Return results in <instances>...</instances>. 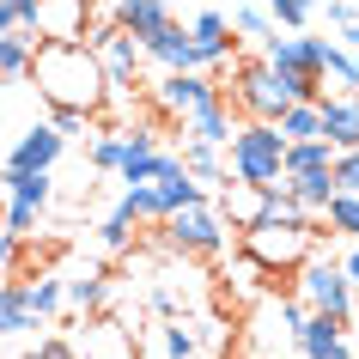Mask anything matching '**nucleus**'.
Wrapping results in <instances>:
<instances>
[{"label": "nucleus", "mask_w": 359, "mask_h": 359, "mask_svg": "<svg viewBox=\"0 0 359 359\" xmlns=\"http://www.w3.org/2000/svg\"><path fill=\"white\" fill-rule=\"evenodd\" d=\"M323 226H329V238H353L359 244V195H347V189H335L329 195V208H323Z\"/></svg>", "instance_id": "c756f323"}, {"label": "nucleus", "mask_w": 359, "mask_h": 359, "mask_svg": "<svg viewBox=\"0 0 359 359\" xmlns=\"http://www.w3.org/2000/svg\"><path fill=\"white\" fill-rule=\"evenodd\" d=\"M79 359H140V335L116 317L110 304H104V311H86V329H79Z\"/></svg>", "instance_id": "9d476101"}, {"label": "nucleus", "mask_w": 359, "mask_h": 359, "mask_svg": "<svg viewBox=\"0 0 359 359\" xmlns=\"http://www.w3.org/2000/svg\"><path fill=\"white\" fill-rule=\"evenodd\" d=\"M268 19H274V31H304L311 25V0H262Z\"/></svg>", "instance_id": "473e14b6"}, {"label": "nucleus", "mask_w": 359, "mask_h": 359, "mask_svg": "<svg viewBox=\"0 0 359 359\" xmlns=\"http://www.w3.org/2000/svg\"><path fill=\"white\" fill-rule=\"evenodd\" d=\"M165 226V244L177 250V256H201V262H213L219 250H226V219L213 213V201H195V208H177V213H165L158 219Z\"/></svg>", "instance_id": "423d86ee"}, {"label": "nucleus", "mask_w": 359, "mask_h": 359, "mask_svg": "<svg viewBox=\"0 0 359 359\" xmlns=\"http://www.w3.org/2000/svg\"><path fill=\"white\" fill-rule=\"evenodd\" d=\"M92 6H116V0H92Z\"/></svg>", "instance_id": "49530a36"}, {"label": "nucleus", "mask_w": 359, "mask_h": 359, "mask_svg": "<svg viewBox=\"0 0 359 359\" xmlns=\"http://www.w3.org/2000/svg\"><path fill=\"white\" fill-rule=\"evenodd\" d=\"M37 311H31V299H25V280H0V341L25 335V329H37Z\"/></svg>", "instance_id": "4be33fe9"}, {"label": "nucleus", "mask_w": 359, "mask_h": 359, "mask_svg": "<svg viewBox=\"0 0 359 359\" xmlns=\"http://www.w3.org/2000/svg\"><path fill=\"white\" fill-rule=\"evenodd\" d=\"M183 140H208V147H226L231 140V128H238V116H231V104L226 97H213V104H201V110H189L183 122Z\"/></svg>", "instance_id": "6ab92c4d"}, {"label": "nucleus", "mask_w": 359, "mask_h": 359, "mask_svg": "<svg viewBox=\"0 0 359 359\" xmlns=\"http://www.w3.org/2000/svg\"><path fill=\"white\" fill-rule=\"evenodd\" d=\"M329 19H335V25H353L359 19V0H329Z\"/></svg>", "instance_id": "79ce46f5"}, {"label": "nucleus", "mask_w": 359, "mask_h": 359, "mask_svg": "<svg viewBox=\"0 0 359 359\" xmlns=\"http://www.w3.org/2000/svg\"><path fill=\"white\" fill-rule=\"evenodd\" d=\"M329 177H335V189L359 195V147H341V152H335V165H329Z\"/></svg>", "instance_id": "c9c22d12"}, {"label": "nucleus", "mask_w": 359, "mask_h": 359, "mask_svg": "<svg viewBox=\"0 0 359 359\" xmlns=\"http://www.w3.org/2000/svg\"><path fill=\"white\" fill-rule=\"evenodd\" d=\"M61 147H67V134H61L55 122H37V128H25V134H19V147L6 152L0 177H13V170H55Z\"/></svg>", "instance_id": "ddd939ff"}, {"label": "nucleus", "mask_w": 359, "mask_h": 359, "mask_svg": "<svg viewBox=\"0 0 359 359\" xmlns=\"http://www.w3.org/2000/svg\"><path fill=\"white\" fill-rule=\"evenodd\" d=\"M158 165H165V152H158V147H152V152H122L116 177H122V183H152V177H158Z\"/></svg>", "instance_id": "2f4dec72"}, {"label": "nucleus", "mask_w": 359, "mask_h": 359, "mask_svg": "<svg viewBox=\"0 0 359 359\" xmlns=\"http://www.w3.org/2000/svg\"><path fill=\"white\" fill-rule=\"evenodd\" d=\"M110 304V274L97 268V274H79V280H67V311H104Z\"/></svg>", "instance_id": "cd10ccee"}, {"label": "nucleus", "mask_w": 359, "mask_h": 359, "mask_svg": "<svg viewBox=\"0 0 359 359\" xmlns=\"http://www.w3.org/2000/svg\"><path fill=\"white\" fill-rule=\"evenodd\" d=\"M6 31H19V13H13V6L0 0V37H6Z\"/></svg>", "instance_id": "37998d69"}, {"label": "nucleus", "mask_w": 359, "mask_h": 359, "mask_svg": "<svg viewBox=\"0 0 359 359\" xmlns=\"http://www.w3.org/2000/svg\"><path fill=\"white\" fill-rule=\"evenodd\" d=\"M189 359H201V353H189Z\"/></svg>", "instance_id": "de8ad7c7"}, {"label": "nucleus", "mask_w": 359, "mask_h": 359, "mask_svg": "<svg viewBox=\"0 0 359 359\" xmlns=\"http://www.w3.org/2000/svg\"><path fill=\"white\" fill-rule=\"evenodd\" d=\"M79 43H92V55H97V67H104V79L116 86V97H128V92H140V37H128L116 19H92V31Z\"/></svg>", "instance_id": "39448f33"}, {"label": "nucleus", "mask_w": 359, "mask_h": 359, "mask_svg": "<svg viewBox=\"0 0 359 359\" xmlns=\"http://www.w3.org/2000/svg\"><path fill=\"white\" fill-rule=\"evenodd\" d=\"M219 92H226V104H231L238 122H274L286 104H299L262 55H231V86H219Z\"/></svg>", "instance_id": "7ed1b4c3"}, {"label": "nucleus", "mask_w": 359, "mask_h": 359, "mask_svg": "<svg viewBox=\"0 0 359 359\" xmlns=\"http://www.w3.org/2000/svg\"><path fill=\"white\" fill-rule=\"evenodd\" d=\"M226 19H231V37H238V43H262L268 31H274V19H268L262 0H238Z\"/></svg>", "instance_id": "393cba45"}, {"label": "nucleus", "mask_w": 359, "mask_h": 359, "mask_svg": "<svg viewBox=\"0 0 359 359\" xmlns=\"http://www.w3.org/2000/svg\"><path fill=\"white\" fill-rule=\"evenodd\" d=\"M280 189L292 195L304 213H317V219H323L329 195H335V177H329V170H286V177H280Z\"/></svg>", "instance_id": "aec40b11"}, {"label": "nucleus", "mask_w": 359, "mask_h": 359, "mask_svg": "<svg viewBox=\"0 0 359 359\" xmlns=\"http://www.w3.org/2000/svg\"><path fill=\"white\" fill-rule=\"evenodd\" d=\"M31 49H37V37H31L25 25L0 37V79H6V86H13V79H25V67H31Z\"/></svg>", "instance_id": "a878e982"}, {"label": "nucleus", "mask_w": 359, "mask_h": 359, "mask_svg": "<svg viewBox=\"0 0 359 359\" xmlns=\"http://www.w3.org/2000/svg\"><path fill=\"white\" fill-rule=\"evenodd\" d=\"M25 79H31V92L49 104V116L74 110V116H92L97 122V116L116 104V86L104 79L92 43H79V37H37Z\"/></svg>", "instance_id": "f257e3e1"}, {"label": "nucleus", "mask_w": 359, "mask_h": 359, "mask_svg": "<svg viewBox=\"0 0 359 359\" xmlns=\"http://www.w3.org/2000/svg\"><path fill=\"white\" fill-rule=\"evenodd\" d=\"M189 37H195V49H201V67H208V74L231 67L238 37H231V19H226V13H195V19H189Z\"/></svg>", "instance_id": "2eb2a0df"}, {"label": "nucleus", "mask_w": 359, "mask_h": 359, "mask_svg": "<svg viewBox=\"0 0 359 359\" xmlns=\"http://www.w3.org/2000/svg\"><path fill=\"white\" fill-rule=\"evenodd\" d=\"M268 195H274V189L244 183V177H231V170H226V183H219L208 201H213V213L226 219V231H250L256 219H268Z\"/></svg>", "instance_id": "9b49d317"}, {"label": "nucleus", "mask_w": 359, "mask_h": 359, "mask_svg": "<svg viewBox=\"0 0 359 359\" xmlns=\"http://www.w3.org/2000/svg\"><path fill=\"white\" fill-rule=\"evenodd\" d=\"M19 359H79V347H74V341H55V335H49V341H37V347H25Z\"/></svg>", "instance_id": "4c0bfd02"}, {"label": "nucleus", "mask_w": 359, "mask_h": 359, "mask_svg": "<svg viewBox=\"0 0 359 359\" xmlns=\"http://www.w3.org/2000/svg\"><path fill=\"white\" fill-rule=\"evenodd\" d=\"M183 170H189L195 183H226V158L208 140H183Z\"/></svg>", "instance_id": "bb28decb"}, {"label": "nucleus", "mask_w": 359, "mask_h": 359, "mask_svg": "<svg viewBox=\"0 0 359 359\" xmlns=\"http://www.w3.org/2000/svg\"><path fill=\"white\" fill-rule=\"evenodd\" d=\"M110 19L122 25L128 37H152V31L170 19V0H116V6H110Z\"/></svg>", "instance_id": "412c9836"}, {"label": "nucleus", "mask_w": 359, "mask_h": 359, "mask_svg": "<svg viewBox=\"0 0 359 359\" xmlns=\"http://www.w3.org/2000/svg\"><path fill=\"white\" fill-rule=\"evenodd\" d=\"M128 226H134L128 213H116V208H110V219H104V226H97V244L110 250V256H122V250H128V238H134Z\"/></svg>", "instance_id": "f704fd0d"}, {"label": "nucleus", "mask_w": 359, "mask_h": 359, "mask_svg": "<svg viewBox=\"0 0 359 359\" xmlns=\"http://www.w3.org/2000/svg\"><path fill=\"white\" fill-rule=\"evenodd\" d=\"M323 238H329V231H323V219H311V213H292V219H274V213H268V219H256L250 231H238V256L262 274V286L292 292V274L317 256Z\"/></svg>", "instance_id": "f03ea898"}, {"label": "nucleus", "mask_w": 359, "mask_h": 359, "mask_svg": "<svg viewBox=\"0 0 359 359\" xmlns=\"http://www.w3.org/2000/svg\"><path fill=\"white\" fill-rule=\"evenodd\" d=\"M280 323H286V335L304 323V299H299V292H280Z\"/></svg>", "instance_id": "ea45409f"}, {"label": "nucleus", "mask_w": 359, "mask_h": 359, "mask_svg": "<svg viewBox=\"0 0 359 359\" xmlns=\"http://www.w3.org/2000/svg\"><path fill=\"white\" fill-rule=\"evenodd\" d=\"M317 116H323V140H329L335 152L359 147V92H323Z\"/></svg>", "instance_id": "f3484780"}, {"label": "nucleus", "mask_w": 359, "mask_h": 359, "mask_svg": "<svg viewBox=\"0 0 359 359\" xmlns=\"http://www.w3.org/2000/svg\"><path fill=\"white\" fill-rule=\"evenodd\" d=\"M122 165V134H97L92 140V170H116Z\"/></svg>", "instance_id": "e433bc0d"}, {"label": "nucleus", "mask_w": 359, "mask_h": 359, "mask_svg": "<svg viewBox=\"0 0 359 359\" xmlns=\"http://www.w3.org/2000/svg\"><path fill=\"white\" fill-rule=\"evenodd\" d=\"M317 74H323V92H359V55H347L341 43H323Z\"/></svg>", "instance_id": "5701e85b"}, {"label": "nucleus", "mask_w": 359, "mask_h": 359, "mask_svg": "<svg viewBox=\"0 0 359 359\" xmlns=\"http://www.w3.org/2000/svg\"><path fill=\"white\" fill-rule=\"evenodd\" d=\"M353 329H359V299H353Z\"/></svg>", "instance_id": "a18cd8bd"}, {"label": "nucleus", "mask_w": 359, "mask_h": 359, "mask_svg": "<svg viewBox=\"0 0 359 359\" xmlns=\"http://www.w3.org/2000/svg\"><path fill=\"white\" fill-rule=\"evenodd\" d=\"M158 147V128H128L122 134V152H152Z\"/></svg>", "instance_id": "a19ab883"}, {"label": "nucleus", "mask_w": 359, "mask_h": 359, "mask_svg": "<svg viewBox=\"0 0 359 359\" xmlns=\"http://www.w3.org/2000/svg\"><path fill=\"white\" fill-rule=\"evenodd\" d=\"M158 347H165V359H189V353H201V335H195L189 323H165Z\"/></svg>", "instance_id": "72a5a7b5"}, {"label": "nucleus", "mask_w": 359, "mask_h": 359, "mask_svg": "<svg viewBox=\"0 0 359 359\" xmlns=\"http://www.w3.org/2000/svg\"><path fill=\"white\" fill-rule=\"evenodd\" d=\"M6 183V213H0V226L25 238V231L37 226V213L49 208V195H55V177L49 170H13V177H0Z\"/></svg>", "instance_id": "1a4fd4ad"}, {"label": "nucleus", "mask_w": 359, "mask_h": 359, "mask_svg": "<svg viewBox=\"0 0 359 359\" xmlns=\"http://www.w3.org/2000/svg\"><path fill=\"white\" fill-rule=\"evenodd\" d=\"M292 292L304 299V311H323V317H341L347 329H353V299H359V286L341 274V262H311L292 274Z\"/></svg>", "instance_id": "0eeeda50"}, {"label": "nucleus", "mask_w": 359, "mask_h": 359, "mask_svg": "<svg viewBox=\"0 0 359 359\" xmlns=\"http://www.w3.org/2000/svg\"><path fill=\"white\" fill-rule=\"evenodd\" d=\"M292 341H299V359H353V347H347V323L323 317V311H304V323L292 329Z\"/></svg>", "instance_id": "4468645a"}, {"label": "nucleus", "mask_w": 359, "mask_h": 359, "mask_svg": "<svg viewBox=\"0 0 359 359\" xmlns=\"http://www.w3.org/2000/svg\"><path fill=\"white\" fill-rule=\"evenodd\" d=\"M335 165V147L329 140H286V170H329Z\"/></svg>", "instance_id": "7c9ffc66"}, {"label": "nucleus", "mask_w": 359, "mask_h": 359, "mask_svg": "<svg viewBox=\"0 0 359 359\" xmlns=\"http://www.w3.org/2000/svg\"><path fill=\"white\" fill-rule=\"evenodd\" d=\"M231 177H244V183H262V189H274L286 177V140H280V128L274 122H238L231 128Z\"/></svg>", "instance_id": "20e7f679"}, {"label": "nucleus", "mask_w": 359, "mask_h": 359, "mask_svg": "<svg viewBox=\"0 0 359 359\" xmlns=\"http://www.w3.org/2000/svg\"><path fill=\"white\" fill-rule=\"evenodd\" d=\"M152 195H158V213H177V208L208 201V183H195L189 170H183V158L165 152V165H158V177H152Z\"/></svg>", "instance_id": "dca6fc26"}, {"label": "nucleus", "mask_w": 359, "mask_h": 359, "mask_svg": "<svg viewBox=\"0 0 359 359\" xmlns=\"http://www.w3.org/2000/svg\"><path fill=\"white\" fill-rule=\"evenodd\" d=\"M341 274H347V280L359 286V244H353V256H347V262H341Z\"/></svg>", "instance_id": "c03bdc74"}, {"label": "nucleus", "mask_w": 359, "mask_h": 359, "mask_svg": "<svg viewBox=\"0 0 359 359\" xmlns=\"http://www.w3.org/2000/svg\"><path fill=\"white\" fill-rule=\"evenodd\" d=\"M140 55L152 61V67H165V74H183V67H201V49H195V37H189V25H177V19H165L152 37H140Z\"/></svg>", "instance_id": "f8f14e48"}, {"label": "nucleus", "mask_w": 359, "mask_h": 359, "mask_svg": "<svg viewBox=\"0 0 359 359\" xmlns=\"http://www.w3.org/2000/svg\"><path fill=\"white\" fill-rule=\"evenodd\" d=\"M25 299H31V311L49 323V317H61V304H67V280H55V274H37V280H25Z\"/></svg>", "instance_id": "c85d7f7f"}, {"label": "nucleus", "mask_w": 359, "mask_h": 359, "mask_svg": "<svg viewBox=\"0 0 359 359\" xmlns=\"http://www.w3.org/2000/svg\"><path fill=\"white\" fill-rule=\"evenodd\" d=\"M152 92V110L165 116V122H183L189 110H201V104H213V97H226L219 92V79L208 74V67H183V74H165L158 86H147Z\"/></svg>", "instance_id": "6e6552de"}, {"label": "nucleus", "mask_w": 359, "mask_h": 359, "mask_svg": "<svg viewBox=\"0 0 359 359\" xmlns=\"http://www.w3.org/2000/svg\"><path fill=\"white\" fill-rule=\"evenodd\" d=\"M274 128H280V140H317V134H323L317 97H299V104H286V110L274 116Z\"/></svg>", "instance_id": "b1692460"}, {"label": "nucleus", "mask_w": 359, "mask_h": 359, "mask_svg": "<svg viewBox=\"0 0 359 359\" xmlns=\"http://www.w3.org/2000/svg\"><path fill=\"white\" fill-rule=\"evenodd\" d=\"M92 0H37V37H86Z\"/></svg>", "instance_id": "a211bd4d"}, {"label": "nucleus", "mask_w": 359, "mask_h": 359, "mask_svg": "<svg viewBox=\"0 0 359 359\" xmlns=\"http://www.w3.org/2000/svg\"><path fill=\"white\" fill-rule=\"evenodd\" d=\"M19 262H25V238H13V231L0 226V280H6Z\"/></svg>", "instance_id": "58836bf2"}]
</instances>
